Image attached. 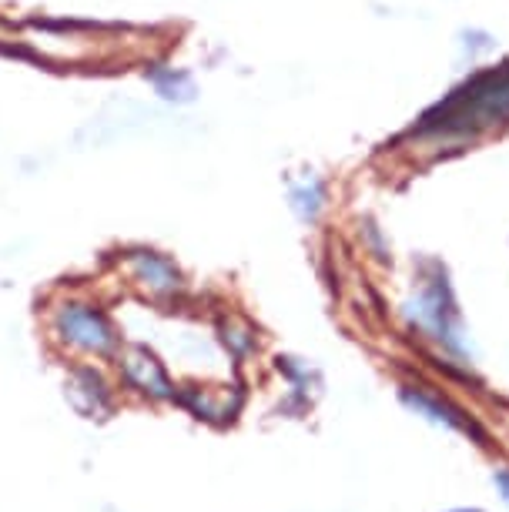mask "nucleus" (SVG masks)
Segmentation results:
<instances>
[{"instance_id": "nucleus-1", "label": "nucleus", "mask_w": 509, "mask_h": 512, "mask_svg": "<svg viewBox=\"0 0 509 512\" xmlns=\"http://www.w3.org/2000/svg\"><path fill=\"white\" fill-rule=\"evenodd\" d=\"M47 338L71 359L111 362L124 345L108 305L84 292H61L44 308Z\"/></svg>"}, {"instance_id": "nucleus-2", "label": "nucleus", "mask_w": 509, "mask_h": 512, "mask_svg": "<svg viewBox=\"0 0 509 512\" xmlns=\"http://www.w3.org/2000/svg\"><path fill=\"white\" fill-rule=\"evenodd\" d=\"M406 322L416 335L436 345L446 359L469 365V342L463 325V308L456 302V288L449 282L446 265L426 258L419 265L416 285L406 302Z\"/></svg>"}, {"instance_id": "nucleus-3", "label": "nucleus", "mask_w": 509, "mask_h": 512, "mask_svg": "<svg viewBox=\"0 0 509 512\" xmlns=\"http://www.w3.org/2000/svg\"><path fill=\"white\" fill-rule=\"evenodd\" d=\"M509 118V61L489 71L473 74L463 88H456L446 101L426 111L419 134L439 138H466Z\"/></svg>"}, {"instance_id": "nucleus-4", "label": "nucleus", "mask_w": 509, "mask_h": 512, "mask_svg": "<svg viewBox=\"0 0 509 512\" xmlns=\"http://www.w3.org/2000/svg\"><path fill=\"white\" fill-rule=\"evenodd\" d=\"M399 399L406 405L409 412H416L419 419H426L432 425H439V429H449L456 432V436L469 439L473 446L493 452L496 442H493V432H489V425L479 419L476 412H469L466 405H459L453 395L443 392L439 385H429V382H406L399 385Z\"/></svg>"}, {"instance_id": "nucleus-5", "label": "nucleus", "mask_w": 509, "mask_h": 512, "mask_svg": "<svg viewBox=\"0 0 509 512\" xmlns=\"http://www.w3.org/2000/svg\"><path fill=\"white\" fill-rule=\"evenodd\" d=\"M114 262L124 278L151 302H178L188 292V278L171 255L148 245H124Z\"/></svg>"}, {"instance_id": "nucleus-6", "label": "nucleus", "mask_w": 509, "mask_h": 512, "mask_svg": "<svg viewBox=\"0 0 509 512\" xmlns=\"http://www.w3.org/2000/svg\"><path fill=\"white\" fill-rule=\"evenodd\" d=\"M111 362H114V375H118V389L155 405L178 402L175 375L168 372L165 359L155 349H148L141 342H124Z\"/></svg>"}, {"instance_id": "nucleus-7", "label": "nucleus", "mask_w": 509, "mask_h": 512, "mask_svg": "<svg viewBox=\"0 0 509 512\" xmlns=\"http://www.w3.org/2000/svg\"><path fill=\"white\" fill-rule=\"evenodd\" d=\"M64 395L81 419L104 422L118 409V382L111 379L101 362L74 359L64 379Z\"/></svg>"}, {"instance_id": "nucleus-8", "label": "nucleus", "mask_w": 509, "mask_h": 512, "mask_svg": "<svg viewBox=\"0 0 509 512\" xmlns=\"http://www.w3.org/2000/svg\"><path fill=\"white\" fill-rule=\"evenodd\" d=\"M178 405L191 419L205 425H232L245 409V389L242 385H225V389H211V385L185 382L178 385Z\"/></svg>"}, {"instance_id": "nucleus-9", "label": "nucleus", "mask_w": 509, "mask_h": 512, "mask_svg": "<svg viewBox=\"0 0 509 512\" xmlns=\"http://www.w3.org/2000/svg\"><path fill=\"white\" fill-rule=\"evenodd\" d=\"M148 81L151 88L158 91L161 101H171V104H188L195 101V77L188 71H181V67H171V64H155L148 67Z\"/></svg>"}, {"instance_id": "nucleus-10", "label": "nucleus", "mask_w": 509, "mask_h": 512, "mask_svg": "<svg viewBox=\"0 0 509 512\" xmlns=\"http://www.w3.org/2000/svg\"><path fill=\"white\" fill-rule=\"evenodd\" d=\"M218 342H222V349L232 355L235 362H245L248 355L258 352V335L255 328L245 322V318H235V315H225L218 318Z\"/></svg>"}, {"instance_id": "nucleus-11", "label": "nucleus", "mask_w": 509, "mask_h": 512, "mask_svg": "<svg viewBox=\"0 0 509 512\" xmlns=\"http://www.w3.org/2000/svg\"><path fill=\"white\" fill-rule=\"evenodd\" d=\"M275 369H278V375H285L288 389H292L288 392V405H295V412H302L305 405H309V392H312V382H315L312 369L305 362L292 359V355H278Z\"/></svg>"}, {"instance_id": "nucleus-12", "label": "nucleus", "mask_w": 509, "mask_h": 512, "mask_svg": "<svg viewBox=\"0 0 509 512\" xmlns=\"http://www.w3.org/2000/svg\"><path fill=\"white\" fill-rule=\"evenodd\" d=\"M288 205H292V211L302 221H315L325 208V185L315 175L295 181V185L288 188Z\"/></svg>"}, {"instance_id": "nucleus-13", "label": "nucleus", "mask_w": 509, "mask_h": 512, "mask_svg": "<svg viewBox=\"0 0 509 512\" xmlns=\"http://www.w3.org/2000/svg\"><path fill=\"white\" fill-rule=\"evenodd\" d=\"M493 486H496V492H499V499H503L506 506H509V466H499V469L493 472Z\"/></svg>"}, {"instance_id": "nucleus-14", "label": "nucleus", "mask_w": 509, "mask_h": 512, "mask_svg": "<svg viewBox=\"0 0 509 512\" xmlns=\"http://www.w3.org/2000/svg\"><path fill=\"white\" fill-rule=\"evenodd\" d=\"M443 512H486L483 506H453V509H443Z\"/></svg>"}]
</instances>
